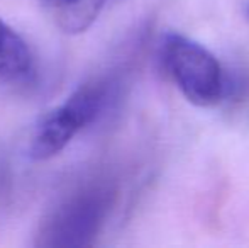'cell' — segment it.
Returning a JSON list of instances; mask_svg holds the SVG:
<instances>
[{
  "instance_id": "obj_1",
  "label": "cell",
  "mask_w": 249,
  "mask_h": 248,
  "mask_svg": "<svg viewBox=\"0 0 249 248\" xmlns=\"http://www.w3.org/2000/svg\"><path fill=\"white\" fill-rule=\"evenodd\" d=\"M117 191L99 180L75 189L44 216L36 245L44 248H80L95 242L115 204Z\"/></svg>"
},
{
  "instance_id": "obj_2",
  "label": "cell",
  "mask_w": 249,
  "mask_h": 248,
  "mask_svg": "<svg viewBox=\"0 0 249 248\" xmlns=\"http://www.w3.org/2000/svg\"><path fill=\"white\" fill-rule=\"evenodd\" d=\"M114 82L95 78L80 85L58 107L46 113L36 123L27 153L36 162L54 158L87 126L104 114L114 95Z\"/></svg>"
},
{
  "instance_id": "obj_3",
  "label": "cell",
  "mask_w": 249,
  "mask_h": 248,
  "mask_svg": "<svg viewBox=\"0 0 249 248\" xmlns=\"http://www.w3.org/2000/svg\"><path fill=\"white\" fill-rule=\"evenodd\" d=\"M161 61L175 85L192 104L215 106L226 90L222 65L197 41L168 33L161 43Z\"/></svg>"
},
{
  "instance_id": "obj_4",
  "label": "cell",
  "mask_w": 249,
  "mask_h": 248,
  "mask_svg": "<svg viewBox=\"0 0 249 248\" xmlns=\"http://www.w3.org/2000/svg\"><path fill=\"white\" fill-rule=\"evenodd\" d=\"M37 65L29 44L14 27L0 19V83L29 85L36 80Z\"/></svg>"
},
{
  "instance_id": "obj_5",
  "label": "cell",
  "mask_w": 249,
  "mask_h": 248,
  "mask_svg": "<svg viewBox=\"0 0 249 248\" xmlns=\"http://www.w3.org/2000/svg\"><path fill=\"white\" fill-rule=\"evenodd\" d=\"M44 2L48 3V5L51 7H58V9L61 10H70V17L68 20H73L76 16V12H78L80 5L85 2H89V0H44ZM87 5V3H85Z\"/></svg>"
}]
</instances>
